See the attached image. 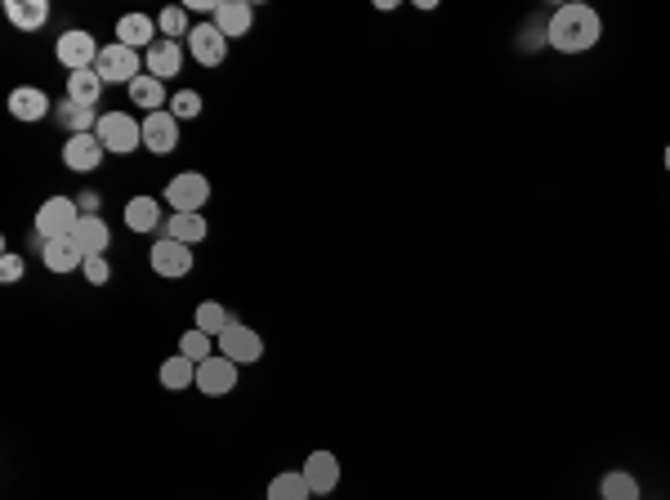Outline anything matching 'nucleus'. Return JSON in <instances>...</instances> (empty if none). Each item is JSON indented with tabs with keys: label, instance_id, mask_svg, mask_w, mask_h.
Instances as JSON below:
<instances>
[{
	"label": "nucleus",
	"instance_id": "nucleus-10",
	"mask_svg": "<svg viewBox=\"0 0 670 500\" xmlns=\"http://www.w3.org/2000/svg\"><path fill=\"white\" fill-rule=\"evenodd\" d=\"M103 157H108V148L99 143V134H72V139L63 143V166L76 170V175H90V170H99Z\"/></svg>",
	"mask_w": 670,
	"mask_h": 500
},
{
	"label": "nucleus",
	"instance_id": "nucleus-21",
	"mask_svg": "<svg viewBox=\"0 0 670 500\" xmlns=\"http://www.w3.org/2000/svg\"><path fill=\"white\" fill-rule=\"evenodd\" d=\"M126 224L134 233H157L161 224H166V215H161V201L157 197H130L126 201Z\"/></svg>",
	"mask_w": 670,
	"mask_h": 500
},
{
	"label": "nucleus",
	"instance_id": "nucleus-28",
	"mask_svg": "<svg viewBox=\"0 0 670 500\" xmlns=\"http://www.w3.org/2000/svg\"><path fill=\"white\" fill-rule=\"evenodd\" d=\"M233 322H237V317L228 313L219 300H201L197 304V331H206V335H215V340H219V335H224Z\"/></svg>",
	"mask_w": 670,
	"mask_h": 500
},
{
	"label": "nucleus",
	"instance_id": "nucleus-23",
	"mask_svg": "<svg viewBox=\"0 0 670 500\" xmlns=\"http://www.w3.org/2000/svg\"><path fill=\"white\" fill-rule=\"evenodd\" d=\"M103 90H108V85H103V76L94 72V67H90V72H67V99H72V103L99 108Z\"/></svg>",
	"mask_w": 670,
	"mask_h": 500
},
{
	"label": "nucleus",
	"instance_id": "nucleus-8",
	"mask_svg": "<svg viewBox=\"0 0 670 500\" xmlns=\"http://www.w3.org/2000/svg\"><path fill=\"white\" fill-rule=\"evenodd\" d=\"M148 264H152V273H157V277H188V273H193V246L161 237V242L148 250Z\"/></svg>",
	"mask_w": 670,
	"mask_h": 500
},
{
	"label": "nucleus",
	"instance_id": "nucleus-3",
	"mask_svg": "<svg viewBox=\"0 0 670 500\" xmlns=\"http://www.w3.org/2000/svg\"><path fill=\"white\" fill-rule=\"evenodd\" d=\"M76 224H81V201L76 197H50L36 210V237L41 242H54V237H72Z\"/></svg>",
	"mask_w": 670,
	"mask_h": 500
},
{
	"label": "nucleus",
	"instance_id": "nucleus-5",
	"mask_svg": "<svg viewBox=\"0 0 670 500\" xmlns=\"http://www.w3.org/2000/svg\"><path fill=\"white\" fill-rule=\"evenodd\" d=\"M166 201L175 215H201L210 201V179L201 170H184V175H175L166 184Z\"/></svg>",
	"mask_w": 670,
	"mask_h": 500
},
{
	"label": "nucleus",
	"instance_id": "nucleus-32",
	"mask_svg": "<svg viewBox=\"0 0 670 500\" xmlns=\"http://www.w3.org/2000/svg\"><path fill=\"white\" fill-rule=\"evenodd\" d=\"M170 112H175V121L201 117V94H197V90H179L175 99H170Z\"/></svg>",
	"mask_w": 670,
	"mask_h": 500
},
{
	"label": "nucleus",
	"instance_id": "nucleus-33",
	"mask_svg": "<svg viewBox=\"0 0 670 500\" xmlns=\"http://www.w3.org/2000/svg\"><path fill=\"white\" fill-rule=\"evenodd\" d=\"M81 273H85V282H90V286H108L112 264H108L103 255H90V259H85V268H81Z\"/></svg>",
	"mask_w": 670,
	"mask_h": 500
},
{
	"label": "nucleus",
	"instance_id": "nucleus-15",
	"mask_svg": "<svg viewBox=\"0 0 670 500\" xmlns=\"http://www.w3.org/2000/svg\"><path fill=\"white\" fill-rule=\"evenodd\" d=\"M210 23H215L219 32L228 36V41H237V36H246V32H251L255 9L246 5V0H219V9H215V18H210Z\"/></svg>",
	"mask_w": 670,
	"mask_h": 500
},
{
	"label": "nucleus",
	"instance_id": "nucleus-6",
	"mask_svg": "<svg viewBox=\"0 0 670 500\" xmlns=\"http://www.w3.org/2000/svg\"><path fill=\"white\" fill-rule=\"evenodd\" d=\"M215 344H219V353H224L228 362H237V367H251V362L264 358V335L251 331L246 322H233Z\"/></svg>",
	"mask_w": 670,
	"mask_h": 500
},
{
	"label": "nucleus",
	"instance_id": "nucleus-13",
	"mask_svg": "<svg viewBox=\"0 0 670 500\" xmlns=\"http://www.w3.org/2000/svg\"><path fill=\"white\" fill-rule=\"evenodd\" d=\"M300 474H304V483L313 487V496H327V492H335V483H340V460H335V451H309Z\"/></svg>",
	"mask_w": 670,
	"mask_h": 500
},
{
	"label": "nucleus",
	"instance_id": "nucleus-11",
	"mask_svg": "<svg viewBox=\"0 0 670 500\" xmlns=\"http://www.w3.org/2000/svg\"><path fill=\"white\" fill-rule=\"evenodd\" d=\"M188 54H193L201 67H219L228 54V36L219 32L215 23H197L193 32H188Z\"/></svg>",
	"mask_w": 670,
	"mask_h": 500
},
{
	"label": "nucleus",
	"instance_id": "nucleus-1",
	"mask_svg": "<svg viewBox=\"0 0 670 500\" xmlns=\"http://www.w3.org/2000/svg\"><path fill=\"white\" fill-rule=\"evenodd\" d=\"M603 36V18L599 9L590 5H563L550 14V23H545V45L559 54H586L595 50Z\"/></svg>",
	"mask_w": 670,
	"mask_h": 500
},
{
	"label": "nucleus",
	"instance_id": "nucleus-31",
	"mask_svg": "<svg viewBox=\"0 0 670 500\" xmlns=\"http://www.w3.org/2000/svg\"><path fill=\"white\" fill-rule=\"evenodd\" d=\"M157 32H161V41H179V36H188L193 27H188V9L184 5H166L157 14Z\"/></svg>",
	"mask_w": 670,
	"mask_h": 500
},
{
	"label": "nucleus",
	"instance_id": "nucleus-29",
	"mask_svg": "<svg viewBox=\"0 0 670 500\" xmlns=\"http://www.w3.org/2000/svg\"><path fill=\"white\" fill-rule=\"evenodd\" d=\"M268 500H313V487L304 483V474H277L268 483Z\"/></svg>",
	"mask_w": 670,
	"mask_h": 500
},
{
	"label": "nucleus",
	"instance_id": "nucleus-27",
	"mask_svg": "<svg viewBox=\"0 0 670 500\" xmlns=\"http://www.w3.org/2000/svg\"><path fill=\"white\" fill-rule=\"evenodd\" d=\"M59 125L67 134H94V125H99V108H85V103L67 99L59 108Z\"/></svg>",
	"mask_w": 670,
	"mask_h": 500
},
{
	"label": "nucleus",
	"instance_id": "nucleus-16",
	"mask_svg": "<svg viewBox=\"0 0 670 500\" xmlns=\"http://www.w3.org/2000/svg\"><path fill=\"white\" fill-rule=\"evenodd\" d=\"M9 117L14 121H45L50 117V94L36 90V85H18L9 94Z\"/></svg>",
	"mask_w": 670,
	"mask_h": 500
},
{
	"label": "nucleus",
	"instance_id": "nucleus-2",
	"mask_svg": "<svg viewBox=\"0 0 670 500\" xmlns=\"http://www.w3.org/2000/svg\"><path fill=\"white\" fill-rule=\"evenodd\" d=\"M94 134H99V143L108 148V157H126V152L143 148V121H134L130 112H103Z\"/></svg>",
	"mask_w": 670,
	"mask_h": 500
},
{
	"label": "nucleus",
	"instance_id": "nucleus-7",
	"mask_svg": "<svg viewBox=\"0 0 670 500\" xmlns=\"http://www.w3.org/2000/svg\"><path fill=\"white\" fill-rule=\"evenodd\" d=\"M99 50H103V45L94 41L90 32H81V27L63 32L59 45H54V54H59V63L67 67V72H90V67L99 63Z\"/></svg>",
	"mask_w": 670,
	"mask_h": 500
},
{
	"label": "nucleus",
	"instance_id": "nucleus-34",
	"mask_svg": "<svg viewBox=\"0 0 670 500\" xmlns=\"http://www.w3.org/2000/svg\"><path fill=\"white\" fill-rule=\"evenodd\" d=\"M18 277H23V255L5 250V255H0V282H5V286H14Z\"/></svg>",
	"mask_w": 670,
	"mask_h": 500
},
{
	"label": "nucleus",
	"instance_id": "nucleus-4",
	"mask_svg": "<svg viewBox=\"0 0 670 500\" xmlns=\"http://www.w3.org/2000/svg\"><path fill=\"white\" fill-rule=\"evenodd\" d=\"M94 72L103 76V85H130V81H139V76H143V59H139V50L112 41V45H103V50H99Z\"/></svg>",
	"mask_w": 670,
	"mask_h": 500
},
{
	"label": "nucleus",
	"instance_id": "nucleus-20",
	"mask_svg": "<svg viewBox=\"0 0 670 500\" xmlns=\"http://www.w3.org/2000/svg\"><path fill=\"white\" fill-rule=\"evenodd\" d=\"M5 18L18 32H36V27L50 23V5L45 0H5Z\"/></svg>",
	"mask_w": 670,
	"mask_h": 500
},
{
	"label": "nucleus",
	"instance_id": "nucleus-35",
	"mask_svg": "<svg viewBox=\"0 0 670 500\" xmlns=\"http://www.w3.org/2000/svg\"><path fill=\"white\" fill-rule=\"evenodd\" d=\"M666 170H670V143H666Z\"/></svg>",
	"mask_w": 670,
	"mask_h": 500
},
{
	"label": "nucleus",
	"instance_id": "nucleus-18",
	"mask_svg": "<svg viewBox=\"0 0 670 500\" xmlns=\"http://www.w3.org/2000/svg\"><path fill=\"white\" fill-rule=\"evenodd\" d=\"M179 67H184V50H179V41H157L152 50H143V72L157 76V81L179 76Z\"/></svg>",
	"mask_w": 670,
	"mask_h": 500
},
{
	"label": "nucleus",
	"instance_id": "nucleus-24",
	"mask_svg": "<svg viewBox=\"0 0 670 500\" xmlns=\"http://www.w3.org/2000/svg\"><path fill=\"white\" fill-rule=\"evenodd\" d=\"M161 233L170 237V242H184V246H197V242H206V233H210V224H206V215H170L166 224H161Z\"/></svg>",
	"mask_w": 670,
	"mask_h": 500
},
{
	"label": "nucleus",
	"instance_id": "nucleus-14",
	"mask_svg": "<svg viewBox=\"0 0 670 500\" xmlns=\"http://www.w3.org/2000/svg\"><path fill=\"white\" fill-rule=\"evenodd\" d=\"M41 259L50 273H76V268H85V250L72 242V237H54V242H41Z\"/></svg>",
	"mask_w": 670,
	"mask_h": 500
},
{
	"label": "nucleus",
	"instance_id": "nucleus-26",
	"mask_svg": "<svg viewBox=\"0 0 670 500\" xmlns=\"http://www.w3.org/2000/svg\"><path fill=\"white\" fill-rule=\"evenodd\" d=\"M599 500H639V478L626 469H612L599 478Z\"/></svg>",
	"mask_w": 670,
	"mask_h": 500
},
{
	"label": "nucleus",
	"instance_id": "nucleus-17",
	"mask_svg": "<svg viewBox=\"0 0 670 500\" xmlns=\"http://www.w3.org/2000/svg\"><path fill=\"white\" fill-rule=\"evenodd\" d=\"M117 41L130 45V50H152V45L161 41L157 18H148V14H126V18L117 23Z\"/></svg>",
	"mask_w": 670,
	"mask_h": 500
},
{
	"label": "nucleus",
	"instance_id": "nucleus-22",
	"mask_svg": "<svg viewBox=\"0 0 670 500\" xmlns=\"http://www.w3.org/2000/svg\"><path fill=\"white\" fill-rule=\"evenodd\" d=\"M126 94H130V108H143V117L166 108V85H161L157 76H148V72H143L139 81H130Z\"/></svg>",
	"mask_w": 670,
	"mask_h": 500
},
{
	"label": "nucleus",
	"instance_id": "nucleus-9",
	"mask_svg": "<svg viewBox=\"0 0 670 500\" xmlns=\"http://www.w3.org/2000/svg\"><path fill=\"white\" fill-rule=\"evenodd\" d=\"M143 148L148 152H157V157H170V152L179 148V121H175V112H148L143 117Z\"/></svg>",
	"mask_w": 670,
	"mask_h": 500
},
{
	"label": "nucleus",
	"instance_id": "nucleus-25",
	"mask_svg": "<svg viewBox=\"0 0 670 500\" xmlns=\"http://www.w3.org/2000/svg\"><path fill=\"white\" fill-rule=\"evenodd\" d=\"M161 384H166L170 393L193 389V384H197V362H193V358H184V353L166 358V362H161Z\"/></svg>",
	"mask_w": 670,
	"mask_h": 500
},
{
	"label": "nucleus",
	"instance_id": "nucleus-12",
	"mask_svg": "<svg viewBox=\"0 0 670 500\" xmlns=\"http://www.w3.org/2000/svg\"><path fill=\"white\" fill-rule=\"evenodd\" d=\"M233 384H237V362H228L224 353H215V358H206L197 367V389L206 398H224V393H233Z\"/></svg>",
	"mask_w": 670,
	"mask_h": 500
},
{
	"label": "nucleus",
	"instance_id": "nucleus-19",
	"mask_svg": "<svg viewBox=\"0 0 670 500\" xmlns=\"http://www.w3.org/2000/svg\"><path fill=\"white\" fill-rule=\"evenodd\" d=\"M72 242L85 250V259H90V255H103V250H108V242H112V228L103 224V215H81V224H76Z\"/></svg>",
	"mask_w": 670,
	"mask_h": 500
},
{
	"label": "nucleus",
	"instance_id": "nucleus-30",
	"mask_svg": "<svg viewBox=\"0 0 670 500\" xmlns=\"http://www.w3.org/2000/svg\"><path fill=\"white\" fill-rule=\"evenodd\" d=\"M215 349H219V344H215V335L197 331V326H193V331H184V335H179V353H184V358H193L197 367H201L206 358H215Z\"/></svg>",
	"mask_w": 670,
	"mask_h": 500
}]
</instances>
